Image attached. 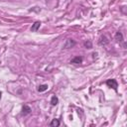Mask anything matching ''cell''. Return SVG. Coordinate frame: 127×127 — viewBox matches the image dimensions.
<instances>
[{"label":"cell","instance_id":"7","mask_svg":"<svg viewBox=\"0 0 127 127\" xmlns=\"http://www.w3.org/2000/svg\"><path fill=\"white\" fill-rule=\"evenodd\" d=\"M47 89H48L47 84H41V86H39V87H38V91H40V92H43Z\"/></svg>","mask_w":127,"mask_h":127},{"label":"cell","instance_id":"4","mask_svg":"<svg viewBox=\"0 0 127 127\" xmlns=\"http://www.w3.org/2000/svg\"><path fill=\"white\" fill-rule=\"evenodd\" d=\"M71 64H81L82 63V58L81 57H76L71 61Z\"/></svg>","mask_w":127,"mask_h":127},{"label":"cell","instance_id":"1","mask_svg":"<svg viewBox=\"0 0 127 127\" xmlns=\"http://www.w3.org/2000/svg\"><path fill=\"white\" fill-rule=\"evenodd\" d=\"M106 84L109 87H111V88H113L114 90H116L117 89V87H118V83H117V81H116L115 79H108L107 81H106Z\"/></svg>","mask_w":127,"mask_h":127},{"label":"cell","instance_id":"8","mask_svg":"<svg viewBox=\"0 0 127 127\" xmlns=\"http://www.w3.org/2000/svg\"><path fill=\"white\" fill-rule=\"evenodd\" d=\"M58 102H59V99H58L57 96H53L52 97V99H51V104L52 105H57Z\"/></svg>","mask_w":127,"mask_h":127},{"label":"cell","instance_id":"12","mask_svg":"<svg viewBox=\"0 0 127 127\" xmlns=\"http://www.w3.org/2000/svg\"><path fill=\"white\" fill-rule=\"evenodd\" d=\"M1 94H2V93H1V91H0V99H1Z\"/></svg>","mask_w":127,"mask_h":127},{"label":"cell","instance_id":"9","mask_svg":"<svg viewBox=\"0 0 127 127\" xmlns=\"http://www.w3.org/2000/svg\"><path fill=\"white\" fill-rule=\"evenodd\" d=\"M51 126H53V127H57V126H59L60 125V121L58 120V119H53V121L51 122V124H50Z\"/></svg>","mask_w":127,"mask_h":127},{"label":"cell","instance_id":"5","mask_svg":"<svg viewBox=\"0 0 127 127\" xmlns=\"http://www.w3.org/2000/svg\"><path fill=\"white\" fill-rule=\"evenodd\" d=\"M40 26H41V23H40V22H35V23L33 24V26H32V28H31V31H32V32H36V31L40 28Z\"/></svg>","mask_w":127,"mask_h":127},{"label":"cell","instance_id":"2","mask_svg":"<svg viewBox=\"0 0 127 127\" xmlns=\"http://www.w3.org/2000/svg\"><path fill=\"white\" fill-rule=\"evenodd\" d=\"M98 43H99V45H106L109 43V39L106 36H102V37H100Z\"/></svg>","mask_w":127,"mask_h":127},{"label":"cell","instance_id":"6","mask_svg":"<svg viewBox=\"0 0 127 127\" xmlns=\"http://www.w3.org/2000/svg\"><path fill=\"white\" fill-rule=\"evenodd\" d=\"M22 110H23V112H22V113H23L24 115H26V114H29V113L31 112V108L28 106V105H24V106H23V109H22Z\"/></svg>","mask_w":127,"mask_h":127},{"label":"cell","instance_id":"10","mask_svg":"<svg viewBox=\"0 0 127 127\" xmlns=\"http://www.w3.org/2000/svg\"><path fill=\"white\" fill-rule=\"evenodd\" d=\"M115 38H116V40H117V41H122V34L118 32V33L116 34V37H115Z\"/></svg>","mask_w":127,"mask_h":127},{"label":"cell","instance_id":"11","mask_svg":"<svg viewBox=\"0 0 127 127\" xmlns=\"http://www.w3.org/2000/svg\"><path fill=\"white\" fill-rule=\"evenodd\" d=\"M84 46H86V47L88 46V47H89L88 49H90V48H91V43H90V42H88V43H87V42H86V43H84Z\"/></svg>","mask_w":127,"mask_h":127},{"label":"cell","instance_id":"3","mask_svg":"<svg viewBox=\"0 0 127 127\" xmlns=\"http://www.w3.org/2000/svg\"><path fill=\"white\" fill-rule=\"evenodd\" d=\"M76 45V43L73 42L72 40H71V39H69V40H67V42H66V44H65V47L66 49H69V48H71V47H73Z\"/></svg>","mask_w":127,"mask_h":127}]
</instances>
